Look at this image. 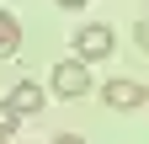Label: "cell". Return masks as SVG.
Segmentation results:
<instances>
[{"label": "cell", "instance_id": "obj_1", "mask_svg": "<svg viewBox=\"0 0 149 144\" xmlns=\"http://www.w3.org/2000/svg\"><path fill=\"white\" fill-rule=\"evenodd\" d=\"M53 96H64V101H80L85 91H91V69H85V59H59L53 64Z\"/></svg>", "mask_w": 149, "mask_h": 144}, {"label": "cell", "instance_id": "obj_2", "mask_svg": "<svg viewBox=\"0 0 149 144\" xmlns=\"http://www.w3.org/2000/svg\"><path fill=\"white\" fill-rule=\"evenodd\" d=\"M112 48H117V38H112V27H107V22H85L80 32H74V59H85V64L107 59Z\"/></svg>", "mask_w": 149, "mask_h": 144}, {"label": "cell", "instance_id": "obj_3", "mask_svg": "<svg viewBox=\"0 0 149 144\" xmlns=\"http://www.w3.org/2000/svg\"><path fill=\"white\" fill-rule=\"evenodd\" d=\"M101 101L112 107V112H133V107H144L149 96H144V85H139V80H123V75H117V80H107V85H101Z\"/></svg>", "mask_w": 149, "mask_h": 144}, {"label": "cell", "instance_id": "obj_4", "mask_svg": "<svg viewBox=\"0 0 149 144\" xmlns=\"http://www.w3.org/2000/svg\"><path fill=\"white\" fill-rule=\"evenodd\" d=\"M6 101H11L22 117H37V112H43V85H32V80H16V91H11Z\"/></svg>", "mask_w": 149, "mask_h": 144}, {"label": "cell", "instance_id": "obj_5", "mask_svg": "<svg viewBox=\"0 0 149 144\" xmlns=\"http://www.w3.org/2000/svg\"><path fill=\"white\" fill-rule=\"evenodd\" d=\"M16 53H22V22L0 11V59H16Z\"/></svg>", "mask_w": 149, "mask_h": 144}, {"label": "cell", "instance_id": "obj_6", "mask_svg": "<svg viewBox=\"0 0 149 144\" xmlns=\"http://www.w3.org/2000/svg\"><path fill=\"white\" fill-rule=\"evenodd\" d=\"M16 128H22V112H16L11 101H0V139H11Z\"/></svg>", "mask_w": 149, "mask_h": 144}, {"label": "cell", "instance_id": "obj_7", "mask_svg": "<svg viewBox=\"0 0 149 144\" xmlns=\"http://www.w3.org/2000/svg\"><path fill=\"white\" fill-rule=\"evenodd\" d=\"M133 43L149 53V16H139V22H133Z\"/></svg>", "mask_w": 149, "mask_h": 144}, {"label": "cell", "instance_id": "obj_8", "mask_svg": "<svg viewBox=\"0 0 149 144\" xmlns=\"http://www.w3.org/2000/svg\"><path fill=\"white\" fill-rule=\"evenodd\" d=\"M53 144H85L80 134H59V139H53Z\"/></svg>", "mask_w": 149, "mask_h": 144}, {"label": "cell", "instance_id": "obj_9", "mask_svg": "<svg viewBox=\"0 0 149 144\" xmlns=\"http://www.w3.org/2000/svg\"><path fill=\"white\" fill-rule=\"evenodd\" d=\"M53 6H64V11H80V6H85V0H53Z\"/></svg>", "mask_w": 149, "mask_h": 144}, {"label": "cell", "instance_id": "obj_10", "mask_svg": "<svg viewBox=\"0 0 149 144\" xmlns=\"http://www.w3.org/2000/svg\"><path fill=\"white\" fill-rule=\"evenodd\" d=\"M144 96H149V85H144Z\"/></svg>", "mask_w": 149, "mask_h": 144}, {"label": "cell", "instance_id": "obj_11", "mask_svg": "<svg viewBox=\"0 0 149 144\" xmlns=\"http://www.w3.org/2000/svg\"><path fill=\"white\" fill-rule=\"evenodd\" d=\"M0 144H6V139H0Z\"/></svg>", "mask_w": 149, "mask_h": 144}]
</instances>
